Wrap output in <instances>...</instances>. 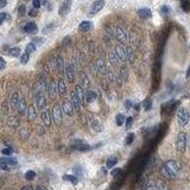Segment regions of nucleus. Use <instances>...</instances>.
<instances>
[{"label": "nucleus", "mask_w": 190, "mask_h": 190, "mask_svg": "<svg viewBox=\"0 0 190 190\" xmlns=\"http://www.w3.org/2000/svg\"><path fill=\"white\" fill-rule=\"evenodd\" d=\"M156 186H157V190H166V186L163 181H156Z\"/></svg>", "instance_id": "47"}, {"label": "nucleus", "mask_w": 190, "mask_h": 190, "mask_svg": "<svg viewBox=\"0 0 190 190\" xmlns=\"http://www.w3.org/2000/svg\"><path fill=\"white\" fill-rule=\"evenodd\" d=\"M62 109H63V113L64 114H68V115H73V112L75 110L74 109V106L71 103V100H68L66 99L62 103Z\"/></svg>", "instance_id": "11"}, {"label": "nucleus", "mask_w": 190, "mask_h": 190, "mask_svg": "<svg viewBox=\"0 0 190 190\" xmlns=\"http://www.w3.org/2000/svg\"><path fill=\"white\" fill-rule=\"evenodd\" d=\"M21 190H33V189H32V187H31V186H26V187H24Z\"/></svg>", "instance_id": "62"}, {"label": "nucleus", "mask_w": 190, "mask_h": 190, "mask_svg": "<svg viewBox=\"0 0 190 190\" xmlns=\"http://www.w3.org/2000/svg\"><path fill=\"white\" fill-rule=\"evenodd\" d=\"M118 163V159H116V157H110V158H108L107 159V162H106V166L107 168H114V165Z\"/></svg>", "instance_id": "37"}, {"label": "nucleus", "mask_w": 190, "mask_h": 190, "mask_svg": "<svg viewBox=\"0 0 190 190\" xmlns=\"http://www.w3.org/2000/svg\"><path fill=\"white\" fill-rule=\"evenodd\" d=\"M6 17H7V14H6L5 12H1V13H0V24H4Z\"/></svg>", "instance_id": "55"}, {"label": "nucleus", "mask_w": 190, "mask_h": 190, "mask_svg": "<svg viewBox=\"0 0 190 190\" xmlns=\"http://www.w3.org/2000/svg\"><path fill=\"white\" fill-rule=\"evenodd\" d=\"M118 77L121 80V82H125L128 77V70L126 67H121L120 70H119V74H118Z\"/></svg>", "instance_id": "25"}, {"label": "nucleus", "mask_w": 190, "mask_h": 190, "mask_svg": "<svg viewBox=\"0 0 190 190\" xmlns=\"http://www.w3.org/2000/svg\"><path fill=\"white\" fill-rule=\"evenodd\" d=\"M181 6L182 10L184 12H189L190 11V0H181Z\"/></svg>", "instance_id": "38"}, {"label": "nucleus", "mask_w": 190, "mask_h": 190, "mask_svg": "<svg viewBox=\"0 0 190 190\" xmlns=\"http://www.w3.org/2000/svg\"><path fill=\"white\" fill-rule=\"evenodd\" d=\"M81 86H82V88L86 91V89H88L89 88V79H88V76H87V74H85V73H82L81 74Z\"/></svg>", "instance_id": "27"}, {"label": "nucleus", "mask_w": 190, "mask_h": 190, "mask_svg": "<svg viewBox=\"0 0 190 190\" xmlns=\"http://www.w3.org/2000/svg\"><path fill=\"white\" fill-rule=\"evenodd\" d=\"M92 127H93V130H94L95 132H101V130H102V126L99 124V121H97L96 119H93V121H92Z\"/></svg>", "instance_id": "40"}, {"label": "nucleus", "mask_w": 190, "mask_h": 190, "mask_svg": "<svg viewBox=\"0 0 190 190\" xmlns=\"http://www.w3.org/2000/svg\"><path fill=\"white\" fill-rule=\"evenodd\" d=\"M0 163L1 164H5V165H7L8 168L10 166H12V165H17V161L15 159H12V158H1V161H0Z\"/></svg>", "instance_id": "29"}, {"label": "nucleus", "mask_w": 190, "mask_h": 190, "mask_svg": "<svg viewBox=\"0 0 190 190\" xmlns=\"http://www.w3.org/2000/svg\"><path fill=\"white\" fill-rule=\"evenodd\" d=\"M19 136H20V138H21L23 140L29 139V137H30V130H29L27 127H23V128L19 131Z\"/></svg>", "instance_id": "30"}, {"label": "nucleus", "mask_w": 190, "mask_h": 190, "mask_svg": "<svg viewBox=\"0 0 190 190\" xmlns=\"http://www.w3.org/2000/svg\"><path fill=\"white\" fill-rule=\"evenodd\" d=\"M70 100H71V103H73V106H74V109H75L76 112H80L82 105H81V101H80V99H79V96H77V94H76L75 91L71 93Z\"/></svg>", "instance_id": "16"}, {"label": "nucleus", "mask_w": 190, "mask_h": 190, "mask_svg": "<svg viewBox=\"0 0 190 190\" xmlns=\"http://www.w3.org/2000/svg\"><path fill=\"white\" fill-rule=\"evenodd\" d=\"M6 122H7V126L11 127V128H13V130H17V128L19 127V124H20L19 119H18L17 116H13V115L8 116Z\"/></svg>", "instance_id": "17"}, {"label": "nucleus", "mask_w": 190, "mask_h": 190, "mask_svg": "<svg viewBox=\"0 0 190 190\" xmlns=\"http://www.w3.org/2000/svg\"><path fill=\"white\" fill-rule=\"evenodd\" d=\"M115 54H116V56L119 57L120 62H126V61H127V49H126L124 45L118 44V45L115 46Z\"/></svg>", "instance_id": "7"}, {"label": "nucleus", "mask_w": 190, "mask_h": 190, "mask_svg": "<svg viewBox=\"0 0 190 190\" xmlns=\"http://www.w3.org/2000/svg\"><path fill=\"white\" fill-rule=\"evenodd\" d=\"M132 124H133V118H132V116H128V118L126 119V130H130L131 126H132Z\"/></svg>", "instance_id": "51"}, {"label": "nucleus", "mask_w": 190, "mask_h": 190, "mask_svg": "<svg viewBox=\"0 0 190 190\" xmlns=\"http://www.w3.org/2000/svg\"><path fill=\"white\" fill-rule=\"evenodd\" d=\"M57 92H58V88H57V83L56 82H50V86H49V89H48V94L50 96L51 100H54L57 95Z\"/></svg>", "instance_id": "18"}, {"label": "nucleus", "mask_w": 190, "mask_h": 190, "mask_svg": "<svg viewBox=\"0 0 190 190\" xmlns=\"http://www.w3.org/2000/svg\"><path fill=\"white\" fill-rule=\"evenodd\" d=\"M66 62H64V60H63V57L62 56H57V57H55L54 60H52V66H54V68L60 73V74H63V73H66Z\"/></svg>", "instance_id": "3"}, {"label": "nucleus", "mask_w": 190, "mask_h": 190, "mask_svg": "<svg viewBox=\"0 0 190 190\" xmlns=\"http://www.w3.org/2000/svg\"><path fill=\"white\" fill-rule=\"evenodd\" d=\"M62 114H63V109H61V107L58 105H55L52 108V120L56 122V125H61L62 124Z\"/></svg>", "instance_id": "5"}, {"label": "nucleus", "mask_w": 190, "mask_h": 190, "mask_svg": "<svg viewBox=\"0 0 190 190\" xmlns=\"http://www.w3.org/2000/svg\"><path fill=\"white\" fill-rule=\"evenodd\" d=\"M178 171H180V165L175 161H168L162 168L163 176L168 177V178H175L177 176Z\"/></svg>", "instance_id": "1"}, {"label": "nucleus", "mask_w": 190, "mask_h": 190, "mask_svg": "<svg viewBox=\"0 0 190 190\" xmlns=\"http://www.w3.org/2000/svg\"><path fill=\"white\" fill-rule=\"evenodd\" d=\"M37 14H38V10H36V8L31 10V11L29 12V15H30V17H36Z\"/></svg>", "instance_id": "57"}, {"label": "nucleus", "mask_w": 190, "mask_h": 190, "mask_svg": "<svg viewBox=\"0 0 190 190\" xmlns=\"http://www.w3.org/2000/svg\"><path fill=\"white\" fill-rule=\"evenodd\" d=\"M35 177H36V174H35V171H32V170H30V171H27V172L25 174V178H26L27 181H32V180H35Z\"/></svg>", "instance_id": "43"}, {"label": "nucleus", "mask_w": 190, "mask_h": 190, "mask_svg": "<svg viewBox=\"0 0 190 190\" xmlns=\"http://www.w3.org/2000/svg\"><path fill=\"white\" fill-rule=\"evenodd\" d=\"M12 149H10V147H7V149H2V151H1V153L2 155H5V156H11L12 155Z\"/></svg>", "instance_id": "53"}, {"label": "nucleus", "mask_w": 190, "mask_h": 190, "mask_svg": "<svg viewBox=\"0 0 190 190\" xmlns=\"http://www.w3.org/2000/svg\"><path fill=\"white\" fill-rule=\"evenodd\" d=\"M74 172H75L77 176H81V174H82L81 166H75V168H74Z\"/></svg>", "instance_id": "56"}, {"label": "nucleus", "mask_w": 190, "mask_h": 190, "mask_svg": "<svg viewBox=\"0 0 190 190\" xmlns=\"http://www.w3.org/2000/svg\"><path fill=\"white\" fill-rule=\"evenodd\" d=\"M14 110H17L20 115H23V114H26V110H27V107H26V103H25V101L23 100V99H20V101L18 102V105L14 107Z\"/></svg>", "instance_id": "19"}, {"label": "nucleus", "mask_w": 190, "mask_h": 190, "mask_svg": "<svg viewBox=\"0 0 190 190\" xmlns=\"http://www.w3.org/2000/svg\"><path fill=\"white\" fill-rule=\"evenodd\" d=\"M189 113H190V112H189Z\"/></svg>", "instance_id": "64"}, {"label": "nucleus", "mask_w": 190, "mask_h": 190, "mask_svg": "<svg viewBox=\"0 0 190 190\" xmlns=\"http://www.w3.org/2000/svg\"><path fill=\"white\" fill-rule=\"evenodd\" d=\"M86 97H87V103H91L96 100V93L95 92H91V91H87L86 93Z\"/></svg>", "instance_id": "33"}, {"label": "nucleus", "mask_w": 190, "mask_h": 190, "mask_svg": "<svg viewBox=\"0 0 190 190\" xmlns=\"http://www.w3.org/2000/svg\"><path fill=\"white\" fill-rule=\"evenodd\" d=\"M143 108H144L146 112L150 110V109L152 108V101H151L150 97H146V99L143 101Z\"/></svg>", "instance_id": "32"}, {"label": "nucleus", "mask_w": 190, "mask_h": 190, "mask_svg": "<svg viewBox=\"0 0 190 190\" xmlns=\"http://www.w3.org/2000/svg\"><path fill=\"white\" fill-rule=\"evenodd\" d=\"M186 146H187V134H186L184 132H181V133H178L177 140H176V147H177V151L184 152Z\"/></svg>", "instance_id": "4"}, {"label": "nucleus", "mask_w": 190, "mask_h": 190, "mask_svg": "<svg viewBox=\"0 0 190 190\" xmlns=\"http://www.w3.org/2000/svg\"><path fill=\"white\" fill-rule=\"evenodd\" d=\"M35 51H36V45H35L32 42L29 43V44L26 45V48H25V52L30 55V54H32V52H35Z\"/></svg>", "instance_id": "39"}, {"label": "nucleus", "mask_w": 190, "mask_h": 190, "mask_svg": "<svg viewBox=\"0 0 190 190\" xmlns=\"http://www.w3.org/2000/svg\"><path fill=\"white\" fill-rule=\"evenodd\" d=\"M8 54L12 56V57H19V56H21L20 55V48H12V49H10L8 50Z\"/></svg>", "instance_id": "36"}, {"label": "nucleus", "mask_w": 190, "mask_h": 190, "mask_svg": "<svg viewBox=\"0 0 190 190\" xmlns=\"http://www.w3.org/2000/svg\"><path fill=\"white\" fill-rule=\"evenodd\" d=\"M127 61L130 63H133L134 62V52L132 49H127Z\"/></svg>", "instance_id": "41"}, {"label": "nucleus", "mask_w": 190, "mask_h": 190, "mask_svg": "<svg viewBox=\"0 0 190 190\" xmlns=\"http://www.w3.org/2000/svg\"><path fill=\"white\" fill-rule=\"evenodd\" d=\"M96 69H97V71H99L101 75H107V73H108L109 70L107 69V64H106L105 58H102V57L97 58V61H96Z\"/></svg>", "instance_id": "8"}, {"label": "nucleus", "mask_w": 190, "mask_h": 190, "mask_svg": "<svg viewBox=\"0 0 190 190\" xmlns=\"http://www.w3.org/2000/svg\"><path fill=\"white\" fill-rule=\"evenodd\" d=\"M57 88H58V94L63 95L67 93V86H66V82L63 79H60L58 82H57Z\"/></svg>", "instance_id": "26"}, {"label": "nucleus", "mask_w": 190, "mask_h": 190, "mask_svg": "<svg viewBox=\"0 0 190 190\" xmlns=\"http://www.w3.org/2000/svg\"><path fill=\"white\" fill-rule=\"evenodd\" d=\"M25 13H26V7H25V5H20V6L18 7V15H19V17H23V15H25Z\"/></svg>", "instance_id": "48"}, {"label": "nucleus", "mask_w": 190, "mask_h": 190, "mask_svg": "<svg viewBox=\"0 0 190 190\" xmlns=\"http://www.w3.org/2000/svg\"><path fill=\"white\" fill-rule=\"evenodd\" d=\"M125 107H126V109H127V110H130V109L133 107V103H132V101H131V100H127V101L125 102Z\"/></svg>", "instance_id": "54"}, {"label": "nucleus", "mask_w": 190, "mask_h": 190, "mask_svg": "<svg viewBox=\"0 0 190 190\" xmlns=\"http://www.w3.org/2000/svg\"><path fill=\"white\" fill-rule=\"evenodd\" d=\"M177 120H178V124H180V126H181V127L187 126V125H188V122H189V120H190L189 110H187V109H186V108H183V107L178 108V110H177Z\"/></svg>", "instance_id": "2"}, {"label": "nucleus", "mask_w": 190, "mask_h": 190, "mask_svg": "<svg viewBox=\"0 0 190 190\" xmlns=\"http://www.w3.org/2000/svg\"><path fill=\"white\" fill-rule=\"evenodd\" d=\"M92 29H93V23L89 21V20H85V21H82V23L79 25V30H80L81 32H88V31H91Z\"/></svg>", "instance_id": "20"}, {"label": "nucleus", "mask_w": 190, "mask_h": 190, "mask_svg": "<svg viewBox=\"0 0 190 190\" xmlns=\"http://www.w3.org/2000/svg\"><path fill=\"white\" fill-rule=\"evenodd\" d=\"M0 62H1V67H0V69H1V70H4V69H5V67H6V62H5V60H4L2 57L0 58Z\"/></svg>", "instance_id": "59"}, {"label": "nucleus", "mask_w": 190, "mask_h": 190, "mask_svg": "<svg viewBox=\"0 0 190 190\" xmlns=\"http://www.w3.org/2000/svg\"><path fill=\"white\" fill-rule=\"evenodd\" d=\"M108 60H109V62H110L112 66H116V64L120 62V60H119V57L116 56L115 52H110V54L108 55Z\"/></svg>", "instance_id": "28"}, {"label": "nucleus", "mask_w": 190, "mask_h": 190, "mask_svg": "<svg viewBox=\"0 0 190 190\" xmlns=\"http://www.w3.org/2000/svg\"><path fill=\"white\" fill-rule=\"evenodd\" d=\"M38 86L41 87V89L43 91V92H46L48 93V89H49V86H50V82H49V80H48V76L45 75V74H41V76H39V79H38Z\"/></svg>", "instance_id": "9"}, {"label": "nucleus", "mask_w": 190, "mask_h": 190, "mask_svg": "<svg viewBox=\"0 0 190 190\" xmlns=\"http://www.w3.org/2000/svg\"><path fill=\"white\" fill-rule=\"evenodd\" d=\"M134 140V133H130L127 137H126V140H125V144L126 145H131Z\"/></svg>", "instance_id": "45"}, {"label": "nucleus", "mask_w": 190, "mask_h": 190, "mask_svg": "<svg viewBox=\"0 0 190 190\" xmlns=\"http://www.w3.org/2000/svg\"><path fill=\"white\" fill-rule=\"evenodd\" d=\"M29 60H30V55L26 54V52H24V54L20 56V62H21L23 64H26V63L29 62Z\"/></svg>", "instance_id": "44"}, {"label": "nucleus", "mask_w": 190, "mask_h": 190, "mask_svg": "<svg viewBox=\"0 0 190 190\" xmlns=\"http://www.w3.org/2000/svg\"><path fill=\"white\" fill-rule=\"evenodd\" d=\"M64 74L67 75V79H68L69 82H74L76 71H75V69H74V67H73L71 63H67L66 64V73Z\"/></svg>", "instance_id": "10"}, {"label": "nucleus", "mask_w": 190, "mask_h": 190, "mask_svg": "<svg viewBox=\"0 0 190 190\" xmlns=\"http://www.w3.org/2000/svg\"><path fill=\"white\" fill-rule=\"evenodd\" d=\"M105 5H106L105 0H95L94 2L92 4L91 8H89V14H91V15L96 14L97 12H100V11L105 7Z\"/></svg>", "instance_id": "6"}, {"label": "nucleus", "mask_w": 190, "mask_h": 190, "mask_svg": "<svg viewBox=\"0 0 190 190\" xmlns=\"http://www.w3.org/2000/svg\"><path fill=\"white\" fill-rule=\"evenodd\" d=\"M75 92H76V94L79 96L80 101H81V105H82V106H86V103H87V97H86V93H85V89L82 88V86H81V85H77L76 88H75Z\"/></svg>", "instance_id": "14"}, {"label": "nucleus", "mask_w": 190, "mask_h": 190, "mask_svg": "<svg viewBox=\"0 0 190 190\" xmlns=\"http://www.w3.org/2000/svg\"><path fill=\"white\" fill-rule=\"evenodd\" d=\"M41 5H42V1H41V0H32V6H33V8L39 10Z\"/></svg>", "instance_id": "52"}, {"label": "nucleus", "mask_w": 190, "mask_h": 190, "mask_svg": "<svg viewBox=\"0 0 190 190\" xmlns=\"http://www.w3.org/2000/svg\"><path fill=\"white\" fill-rule=\"evenodd\" d=\"M26 116H27V119H29L30 121H35V120H36V118H37V112H36V109H35V107H33L32 105H30V106L27 107Z\"/></svg>", "instance_id": "22"}, {"label": "nucleus", "mask_w": 190, "mask_h": 190, "mask_svg": "<svg viewBox=\"0 0 190 190\" xmlns=\"http://www.w3.org/2000/svg\"><path fill=\"white\" fill-rule=\"evenodd\" d=\"M73 147L79 150V151H88V150H91V145H88L86 141H83L81 139H76L74 141V146Z\"/></svg>", "instance_id": "12"}, {"label": "nucleus", "mask_w": 190, "mask_h": 190, "mask_svg": "<svg viewBox=\"0 0 190 190\" xmlns=\"http://www.w3.org/2000/svg\"><path fill=\"white\" fill-rule=\"evenodd\" d=\"M54 26H55V24H49V25H46V26L44 27V30H43V33H44V35H46V33L51 32V31H52V29H54Z\"/></svg>", "instance_id": "49"}, {"label": "nucleus", "mask_w": 190, "mask_h": 190, "mask_svg": "<svg viewBox=\"0 0 190 190\" xmlns=\"http://www.w3.org/2000/svg\"><path fill=\"white\" fill-rule=\"evenodd\" d=\"M161 12H162L163 14H168V13H169V7H168V6H162Z\"/></svg>", "instance_id": "58"}, {"label": "nucleus", "mask_w": 190, "mask_h": 190, "mask_svg": "<svg viewBox=\"0 0 190 190\" xmlns=\"http://www.w3.org/2000/svg\"><path fill=\"white\" fill-rule=\"evenodd\" d=\"M115 37L119 42L124 43V42H127V33L124 29L121 27H115Z\"/></svg>", "instance_id": "15"}, {"label": "nucleus", "mask_w": 190, "mask_h": 190, "mask_svg": "<svg viewBox=\"0 0 190 190\" xmlns=\"http://www.w3.org/2000/svg\"><path fill=\"white\" fill-rule=\"evenodd\" d=\"M51 114H50V112L48 110V109H43V112H42V120H43V122H44V125L45 126H50L51 125Z\"/></svg>", "instance_id": "23"}, {"label": "nucleus", "mask_w": 190, "mask_h": 190, "mask_svg": "<svg viewBox=\"0 0 190 190\" xmlns=\"http://www.w3.org/2000/svg\"><path fill=\"white\" fill-rule=\"evenodd\" d=\"M138 15L140 17V18H143V19H149V18H151L152 17V12H151V10L150 8H140V10H138Z\"/></svg>", "instance_id": "24"}, {"label": "nucleus", "mask_w": 190, "mask_h": 190, "mask_svg": "<svg viewBox=\"0 0 190 190\" xmlns=\"http://www.w3.org/2000/svg\"><path fill=\"white\" fill-rule=\"evenodd\" d=\"M110 174H112V176H113V177H120V175L122 174V170H121L120 168H115V169H113V170H112V172H110Z\"/></svg>", "instance_id": "46"}, {"label": "nucleus", "mask_w": 190, "mask_h": 190, "mask_svg": "<svg viewBox=\"0 0 190 190\" xmlns=\"http://www.w3.org/2000/svg\"><path fill=\"white\" fill-rule=\"evenodd\" d=\"M70 8H71V0H66L60 7V11H58L60 15H62V17L67 15L70 12Z\"/></svg>", "instance_id": "13"}, {"label": "nucleus", "mask_w": 190, "mask_h": 190, "mask_svg": "<svg viewBox=\"0 0 190 190\" xmlns=\"http://www.w3.org/2000/svg\"><path fill=\"white\" fill-rule=\"evenodd\" d=\"M6 6V0H0V7H5Z\"/></svg>", "instance_id": "60"}, {"label": "nucleus", "mask_w": 190, "mask_h": 190, "mask_svg": "<svg viewBox=\"0 0 190 190\" xmlns=\"http://www.w3.org/2000/svg\"><path fill=\"white\" fill-rule=\"evenodd\" d=\"M190 76V67L188 68V70H187V77H189Z\"/></svg>", "instance_id": "63"}, {"label": "nucleus", "mask_w": 190, "mask_h": 190, "mask_svg": "<svg viewBox=\"0 0 190 190\" xmlns=\"http://www.w3.org/2000/svg\"><path fill=\"white\" fill-rule=\"evenodd\" d=\"M24 32H26V33H29V35H32V33H36L37 32V25L33 23V21H31V23H27L25 26H24Z\"/></svg>", "instance_id": "21"}, {"label": "nucleus", "mask_w": 190, "mask_h": 190, "mask_svg": "<svg viewBox=\"0 0 190 190\" xmlns=\"http://www.w3.org/2000/svg\"><path fill=\"white\" fill-rule=\"evenodd\" d=\"M43 42H44V39H43V38H41V37H36V38H33V39H32V43H33L36 46H37V45H41Z\"/></svg>", "instance_id": "50"}, {"label": "nucleus", "mask_w": 190, "mask_h": 190, "mask_svg": "<svg viewBox=\"0 0 190 190\" xmlns=\"http://www.w3.org/2000/svg\"><path fill=\"white\" fill-rule=\"evenodd\" d=\"M36 190H46V188L43 187V186H37V187H36Z\"/></svg>", "instance_id": "61"}, {"label": "nucleus", "mask_w": 190, "mask_h": 190, "mask_svg": "<svg viewBox=\"0 0 190 190\" xmlns=\"http://www.w3.org/2000/svg\"><path fill=\"white\" fill-rule=\"evenodd\" d=\"M178 106V101H175V100H172V101H170V102H168L164 107H168V112H172L176 107Z\"/></svg>", "instance_id": "34"}, {"label": "nucleus", "mask_w": 190, "mask_h": 190, "mask_svg": "<svg viewBox=\"0 0 190 190\" xmlns=\"http://www.w3.org/2000/svg\"><path fill=\"white\" fill-rule=\"evenodd\" d=\"M63 180H64V181H69V182H71L74 186H76V184H77V182H79L77 177H76V176H71V175H64V176H63Z\"/></svg>", "instance_id": "35"}, {"label": "nucleus", "mask_w": 190, "mask_h": 190, "mask_svg": "<svg viewBox=\"0 0 190 190\" xmlns=\"http://www.w3.org/2000/svg\"><path fill=\"white\" fill-rule=\"evenodd\" d=\"M115 120H116V125H118V126H121V125H124L125 115H124V114H118V115L115 116Z\"/></svg>", "instance_id": "42"}, {"label": "nucleus", "mask_w": 190, "mask_h": 190, "mask_svg": "<svg viewBox=\"0 0 190 190\" xmlns=\"http://www.w3.org/2000/svg\"><path fill=\"white\" fill-rule=\"evenodd\" d=\"M20 95L18 94V93H14V94L12 95V97H11V105H12V107H13V109H14V107L18 105V102L20 101Z\"/></svg>", "instance_id": "31"}]
</instances>
